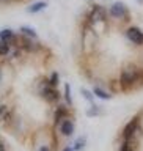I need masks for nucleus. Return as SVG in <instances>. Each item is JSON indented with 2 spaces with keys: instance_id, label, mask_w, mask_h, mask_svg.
Listing matches in <instances>:
<instances>
[{
  "instance_id": "1",
  "label": "nucleus",
  "mask_w": 143,
  "mask_h": 151,
  "mask_svg": "<svg viewBox=\"0 0 143 151\" xmlns=\"http://www.w3.org/2000/svg\"><path fill=\"white\" fill-rule=\"evenodd\" d=\"M118 83H120L121 91H124V93L142 88L143 87V69L139 65L132 63V61L126 63L120 73Z\"/></svg>"
},
{
  "instance_id": "2",
  "label": "nucleus",
  "mask_w": 143,
  "mask_h": 151,
  "mask_svg": "<svg viewBox=\"0 0 143 151\" xmlns=\"http://www.w3.org/2000/svg\"><path fill=\"white\" fill-rule=\"evenodd\" d=\"M38 94L44 99V101L50 102V104H55L61 99V94L58 91V88L50 85L49 79H41L38 82Z\"/></svg>"
},
{
  "instance_id": "3",
  "label": "nucleus",
  "mask_w": 143,
  "mask_h": 151,
  "mask_svg": "<svg viewBox=\"0 0 143 151\" xmlns=\"http://www.w3.org/2000/svg\"><path fill=\"white\" fill-rule=\"evenodd\" d=\"M107 11H109V17L115 19V21H121V22L129 21V8L123 2H113Z\"/></svg>"
},
{
  "instance_id": "4",
  "label": "nucleus",
  "mask_w": 143,
  "mask_h": 151,
  "mask_svg": "<svg viewBox=\"0 0 143 151\" xmlns=\"http://www.w3.org/2000/svg\"><path fill=\"white\" fill-rule=\"evenodd\" d=\"M140 120L142 116L140 115H135L129 123H126V126L123 127V132H121V139L123 140H129L132 137H139V132H140Z\"/></svg>"
},
{
  "instance_id": "5",
  "label": "nucleus",
  "mask_w": 143,
  "mask_h": 151,
  "mask_svg": "<svg viewBox=\"0 0 143 151\" xmlns=\"http://www.w3.org/2000/svg\"><path fill=\"white\" fill-rule=\"evenodd\" d=\"M124 35H126V38L132 42V44H135V46H143V32L140 30L139 27L129 25V27L126 28Z\"/></svg>"
},
{
  "instance_id": "6",
  "label": "nucleus",
  "mask_w": 143,
  "mask_h": 151,
  "mask_svg": "<svg viewBox=\"0 0 143 151\" xmlns=\"http://www.w3.org/2000/svg\"><path fill=\"white\" fill-rule=\"evenodd\" d=\"M57 127L60 129V134L63 137H71L74 134V121L68 116H66L65 120H61V123Z\"/></svg>"
},
{
  "instance_id": "7",
  "label": "nucleus",
  "mask_w": 143,
  "mask_h": 151,
  "mask_svg": "<svg viewBox=\"0 0 143 151\" xmlns=\"http://www.w3.org/2000/svg\"><path fill=\"white\" fill-rule=\"evenodd\" d=\"M0 123L3 126H11L13 124V112L9 110L8 106L2 104L0 106Z\"/></svg>"
},
{
  "instance_id": "8",
  "label": "nucleus",
  "mask_w": 143,
  "mask_h": 151,
  "mask_svg": "<svg viewBox=\"0 0 143 151\" xmlns=\"http://www.w3.org/2000/svg\"><path fill=\"white\" fill-rule=\"evenodd\" d=\"M137 146H139V137H132L129 140H123L120 151H137Z\"/></svg>"
},
{
  "instance_id": "9",
  "label": "nucleus",
  "mask_w": 143,
  "mask_h": 151,
  "mask_svg": "<svg viewBox=\"0 0 143 151\" xmlns=\"http://www.w3.org/2000/svg\"><path fill=\"white\" fill-rule=\"evenodd\" d=\"M68 116V109L66 106H58L55 110V115H54V126H58L61 120H65V118Z\"/></svg>"
},
{
  "instance_id": "10",
  "label": "nucleus",
  "mask_w": 143,
  "mask_h": 151,
  "mask_svg": "<svg viewBox=\"0 0 143 151\" xmlns=\"http://www.w3.org/2000/svg\"><path fill=\"white\" fill-rule=\"evenodd\" d=\"M93 94H94L96 98L102 99V101H109V99L113 98V93L107 91V90L102 88V87H94V88H93Z\"/></svg>"
},
{
  "instance_id": "11",
  "label": "nucleus",
  "mask_w": 143,
  "mask_h": 151,
  "mask_svg": "<svg viewBox=\"0 0 143 151\" xmlns=\"http://www.w3.org/2000/svg\"><path fill=\"white\" fill-rule=\"evenodd\" d=\"M14 38H16V33H14L11 28H3V30H0V41L13 42Z\"/></svg>"
},
{
  "instance_id": "12",
  "label": "nucleus",
  "mask_w": 143,
  "mask_h": 151,
  "mask_svg": "<svg viewBox=\"0 0 143 151\" xmlns=\"http://www.w3.org/2000/svg\"><path fill=\"white\" fill-rule=\"evenodd\" d=\"M47 8V2H42V0H38V2L32 3L30 6H28V13L32 14H36V13H41L42 9Z\"/></svg>"
},
{
  "instance_id": "13",
  "label": "nucleus",
  "mask_w": 143,
  "mask_h": 151,
  "mask_svg": "<svg viewBox=\"0 0 143 151\" xmlns=\"http://www.w3.org/2000/svg\"><path fill=\"white\" fill-rule=\"evenodd\" d=\"M11 42H5V41H0V58H5V57H8L11 54Z\"/></svg>"
},
{
  "instance_id": "14",
  "label": "nucleus",
  "mask_w": 143,
  "mask_h": 151,
  "mask_svg": "<svg viewBox=\"0 0 143 151\" xmlns=\"http://www.w3.org/2000/svg\"><path fill=\"white\" fill-rule=\"evenodd\" d=\"M19 32H21V35H24V36H27V38H32V40H38V33L33 30V28H30V27H21L19 28Z\"/></svg>"
},
{
  "instance_id": "15",
  "label": "nucleus",
  "mask_w": 143,
  "mask_h": 151,
  "mask_svg": "<svg viewBox=\"0 0 143 151\" xmlns=\"http://www.w3.org/2000/svg\"><path fill=\"white\" fill-rule=\"evenodd\" d=\"M85 145H87V139L85 137H79L77 140H75V143H74V151H82L85 148Z\"/></svg>"
},
{
  "instance_id": "16",
  "label": "nucleus",
  "mask_w": 143,
  "mask_h": 151,
  "mask_svg": "<svg viewBox=\"0 0 143 151\" xmlns=\"http://www.w3.org/2000/svg\"><path fill=\"white\" fill-rule=\"evenodd\" d=\"M80 93H82V96L87 99L90 104H94V98H96V96L93 94V91H88L87 88H82V90H80Z\"/></svg>"
},
{
  "instance_id": "17",
  "label": "nucleus",
  "mask_w": 143,
  "mask_h": 151,
  "mask_svg": "<svg viewBox=\"0 0 143 151\" xmlns=\"http://www.w3.org/2000/svg\"><path fill=\"white\" fill-rule=\"evenodd\" d=\"M65 101H66L68 106L73 104V96H71V87H69V83H65Z\"/></svg>"
},
{
  "instance_id": "18",
  "label": "nucleus",
  "mask_w": 143,
  "mask_h": 151,
  "mask_svg": "<svg viewBox=\"0 0 143 151\" xmlns=\"http://www.w3.org/2000/svg\"><path fill=\"white\" fill-rule=\"evenodd\" d=\"M49 82H50V85H54V87H58V83H60V76H58V73H50V76L49 77Z\"/></svg>"
},
{
  "instance_id": "19",
  "label": "nucleus",
  "mask_w": 143,
  "mask_h": 151,
  "mask_svg": "<svg viewBox=\"0 0 143 151\" xmlns=\"http://www.w3.org/2000/svg\"><path fill=\"white\" fill-rule=\"evenodd\" d=\"M91 106H93V107L87 112V115H88V116H96V115H98V112H99V109H98L96 104H91Z\"/></svg>"
},
{
  "instance_id": "20",
  "label": "nucleus",
  "mask_w": 143,
  "mask_h": 151,
  "mask_svg": "<svg viewBox=\"0 0 143 151\" xmlns=\"http://www.w3.org/2000/svg\"><path fill=\"white\" fill-rule=\"evenodd\" d=\"M0 151H8V150H6V146H5V143H3L2 140H0Z\"/></svg>"
},
{
  "instance_id": "21",
  "label": "nucleus",
  "mask_w": 143,
  "mask_h": 151,
  "mask_svg": "<svg viewBox=\"0 0 143 151\" xmlns=\"http://www.w3.org/2000/svg\"><path fill=\"white\" fill-rule=\"evenodd\" d=\"M61 151H74V148H73V146H66V148H63Z\"/></svg>"
},
{
  "instance_id": "22",
  "label": "nucleus",
  "mask_w": 143,
  "mask_h": 151,
  "mask_svg": "<svg viewBox=\"0 0 143 151\" xmlns=\"http://www.w3.org/2000/svg\"><path fill=\"white\" fill-rule=\"evenodd\" d=\"M40 151H50V148H49V146H41Z\"/></svg>"
},
{
  "instance_id": "23",
  "label": "nucleus",
  "mask_w": 143,
  "mask_h": 151,
  "mask_svg": "<svg viewBox=\"0 0 143 151\" xmlns=\"http://www.w3.org/2000/svg\"><path fill=\"white\" fill-rule=\"evenodd\" d=\"M2 79H3V71H2V66H0V82H2Z\"/></svg>"
},
{
  "instance_id": "24",
  "label": "nucleus",
  "mask_w": 143,
  "mask_h": 151,
  "mask_svg": "<svg viewBox=\"0 0 143 151\" xmlns=\"http://www.w3.org/2000/svg\"><path fill=\"white\" fill-rule=\"evenodd\" d=\"M9 2H13V0H0V3H2V5L3 3H9Z\"/></svg>"
},
{
  "instance_id": "25",
  "label": "nucleus",
  "mask_w": 143,
  "mask_h": 151,
  "mask_svg": "<svg viewBox=\"0 0 143 151\" xmlns=\"http://www.w3.org/2000/svg\"><path fill=\"white\" fill-rule=\"evenodd\" d=\"M137 2H139V3H143V0H137Z\"/></svg>"
}]
</instances>
